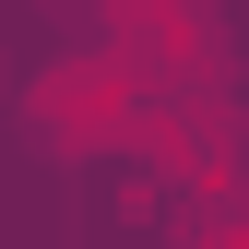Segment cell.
I'll return each instance as SVG.
<instances>
[{"mask_svg": "<svg viewBox=\"0 0 249 249\" xmlns=\"http://www.w3.org/2000/svg\"><path fill=\"white\" fill-rule=\"evenodd\" d=\"M36 142L48 154H119L142 131V71L119 48H83V59H48V83H36Z\"/></svg>", "mask_w": 249, "mask_h": 249, "instance_id": "cell-1", "label": "cell"}, {"mask_svg": "<svg viewBox=\"0 0 249 249\" xmlns=\"http://www.w3.org/2000/svg\"><path fill=\"white\" fill-rule=\"evenodd\" d=\"M107 36L119 59H202V0H107Z\"/></svg>", "mask_w": 249, "mask_h": 249, "instance_id": "cell-2", "label": "cell"}]
</instances>
